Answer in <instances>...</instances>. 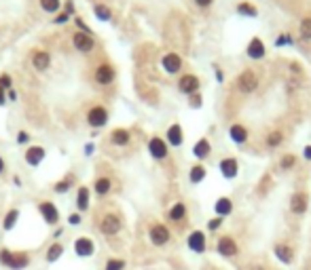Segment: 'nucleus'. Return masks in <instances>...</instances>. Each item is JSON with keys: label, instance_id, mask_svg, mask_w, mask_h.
I'll return each instance as SVG.
<instances>
[{"label": "nucleus", "instance_id": "nucleus-5", "mask_svg": "<svg viewBox=\"0 0 311 270\" xmlns=\"http://www.w3.org/2000/svg\"><path fill=\"white\" fill-rule=\"evenodd\" d=\"M199 87H201V82L195 74H185L178 81V89H180V93H185V95H195L197 91H199Z\"/></svg>", "mask_w": 311, "mask_h": 270}, {"label": "nucleus", "instance_id": "nucleus-28", "mask_svg": "<svg viewBox=\"0 0 311 270\" xmlns=\"http://www.w3.org/2000/svg\"><path fill=\"white\" fill-rule=\"evenodd\" d=\"M237 13L244 17H256L258 15V9L256 6H252L250 2H239L237 4Z\"/></svg>", "mask_w": 311, "mask_h": 270}, {"label": "nucleus", "instance_id": "nucleus-24", "mask_svg": "<svg viewBox=\"0 0 311 270\" xmlns=\"http://www.w3.org/2000/svg\"><path fill=\"white\" fill-rule=\"evenodd\" d=\"M210 152H212V146H210V141H208L206 137L197 141L195 148H193V154L197 156V159H208Z\"/></svg>", "mask_w": 311, "mask_h": 270}, {"label": "nucleus", "instance_id": "nucleus-2", "mask_svg": "<svg viewBox=\"0 0 311 270\" xmlns=\"http://www.w3.org/2000/svg\"><path fill=\"white\" fill-rule=\"evenodd\" d=\"M121 217L117 216V213H106V216L100 219V232L102 234H108V237H115V234L121 230Z\"/></svg>", "mask_w": 311, "mask_h": 270}, {"label": "nucleus", "instance_id": "nucleus-50", "mask_svg": "<svg viewBox=\"0 0 311 270\" xmlns=\"http://www.w3.org/2000/svg\"><path fill=\"white\" fill-rule=\"evenodd\" d=\"M85 152L91 154V152H93V146H91V144H89V146H85Z\"/></svg>", "mask_w": 311, "mask_h": 270}, {"label": "nucleus", "instance_id": "nucleus-20", "mask_svg": "<svg viewBox=\"0 0 311 270\" xmlns=\"http://www.w3.org/2000/svg\"><path fill=\"white\" fill-rule=\"evenodd\" d=\"M214 211H216V216H218V217H227L229 213L233 211V203H231V198H227V196L218 198L216 205H214Z\"/></svg>", "mask_w": 311, "mask_h": 270}, {"label": "nucleus", "instance_id": "nucleus-52", "mask_svg": "<svg viewBox=\"0 0 311 270\" xmlns=\"http://www.w3.org/2000/svg\"><path fill=\"white\" fill-rule=\"evenodd\" d=\"M252 270H265V268H263V266H254Z\"/></svg>", "mask_w": 311, "mask_h": 270}, {"label": "nucleus", "instance_id": "nucleus-6", "mask_svg": "<svg viewBox=\"0 0 311 270\" xmlns=\"http://www.w3.org/2000/svg\"><path fill=\"white\" fill-rule=\"evenodd\" d=\"M161 66H163V70L169 74H178L182 70V57L178 53H165L163 59H161Z\"/></svg>", "mask_w": 311, "mask_h": 270}, {"label": "nucleus", "instance_id": "nucleus-29", "mask_svg": "<svg viewBox=\"0 0 311 270\" xmlns=\"http://www.w3.org/2000/svg\"><path fill=\"white\" fill-rule=\"evenodd\" d=\"M203 177H206V167H201V165L190 167V173H188V180H190V182H193V184H199V182H203Z\"/></svg>", "mask_w": 311, "mask_h": 270}, {"label": "nucleus", "instance_id": "nucleus-35", "mask_svg": "<svg viewBox=\"0 0 311 270\" xmlns=\"http://www.w3.org/2000/svg\"><path fill=\"white\" fill-rule=\"evenodd\" d=\"M17 217H19V211L17 209H11L9 213H6V217H4V222H2V226H4V230H11L13 226H15V222H17Z\"/></svg>", "mask_w": 311, "mask_h": 270}, {"label": "nucleus", "instance_id": "nucleus-31", "mask_svg": "<svg viewBox=\"0 0 311 270\" xmlns=\"http://www.w3.org/2000/svg\"><path fill=\"white\" fill-rule=\"evenodd\" d=\"M40 9L45 13H58L62 9L60 0H40Z\"/></svg>", "mask_w": 311, "mask_h": 270}, {"label": "nucleus", "instance_id": "nucleus-25", "mask_svg": "<svg viewBox=\"0 0 311 270\" xmlns=\"http://www.w3.org/2000/svg\"><path fill=\"white\" fill-rule=\"evenodd\" d=\"M30 264V258H28V253H13V260H11V270H24L28 268Z\"/></svg>", "mask_w": 311, "mask_h": 270}, {"label": "nucleus", "instance_id": "nucleus-10", "mask_svg": "<svg viewBox=\"0 0 311 270\" xmlns=\"http://www.w3.org/2000/svg\"><path fill=\"white\" fill-rule=\"evenodd\" d=\"M246 53H248V57H250V59H263V57H265V53H267L265 42L260 40L258 36H256V38H252V40L248 42V49H246Z\"/></svg>", "mask_w": 311, "mask_h": 270}, {"label": "nucleus", "instance_id": "nucleus-13", "mask_svg": "<svg viewBox=\"0 0 311 270\" xmlns=\"http://www.w3.org/2000/svg\"><path fill=\"white\" fill-rule=\"evenodd\" d=\"M74 249H76V255H81V258H87V255H93L95 245H93V241H91V239L81 237V239H76Z\"/></svg>", "mask_w": 311, "mask_h": 270}, {"label": "nucleus", "instance_id": "nucleus-8", "mask_svg": "<svg viewBox=\"0 0 311 270\" xmlns=\"http://www.w3.org/2000/svg\"><path fill=\"white\" fill-rule=\"evenodd\" d=\"M148 152H151L153 159L163 161L167 156V144L161 137H153L151 141H148Z\"/></svg>", "mask_w": 311, "mask_h": 270}, {"label": "nucleus", "instance_id": "nucleus-51", "mask_svg": "<svg viewBox=\"0 0 311 270\" xmlns=\"http://www.w3.org/2000/svg\"><path fill=\"white\" fill-rule=\"evenodd\" d=\"M4 171V161H2V156H0V173Z\"/></svg>", "mask_w": 311, "mask_h": 270}, {"label": "nucleus", "instance_id": "nucleus-43", "mask_svg": "<svg viewBox=\"0 0 311 270\" xmlns=\"http://www.w3.org/2000/svg\"><path fill=\"white\" fill-rule=\"evenodd\" d=\"M28 139H30V135H28L26 131H19V133H17V141H19V144H26Z\"/></svg>", "mask_w": 311, "mask_h": 270}, {"label": "nucleus", "instance_id": "nucleus-3", "mask_svg": "<svg viewBox=\"0 0 311 270\" xmlns=\"http://www.w3.org/2000/svg\"><path fill=\"white\" fill-rule=\"evenodd\" d=\"M87 123L89 127H93V129H100L108 123V110L102 108V106H93L89 112H87Z\"/></svg>", "mask_w": 311, "mask_h": 270}, {"label": "nucleus", "instance_id": "nucleus-41", "mask_svg": "<svg viewBox=\"0 0 311 270\" xmlns=\"http://www.w3.org/2000/svg\"><path fill=\"white\" fill-rule=\"evenodd\" d=\"M125 268V262L123 260H110L108 266H106V270H123Z\"/></svg>", "mask_w": 311, "mask_h": 270}, {"label": "nucleus", "instance_id": "nucleus-16", "mask_svg": "<svg viewBox=\"0 0 311 270\" xmlns=\"http://www.w3.org/2000/svg\"><path fill=\"white\" fill-rule=\"evenodd\" d=\"M151 241H153V245H165L169 241V230L165 228L163 224L153 226V228H151Z\"/></svg>", "mask_w": 311, "mask_h": 270}, {"label": "nucleus", "instance_id": "nucleus-19", "mask_svg": "<svg viewBox=\"0 0 311 270\" xmlns=\"http://www.w3.org/2000/svg\"><path fill=\"white\" fill-rule=\"evenodd\" d=\"M229 135L235 144H246V141H248V129H246L244 125H233L229 129Z\"/></svg>", "mask_w": 311, "mask_h": 270}, {"label": "nucleus", "instance_id": "nucleus-37", "mask_svg": "<svg viewBox=\"0 0 311 270\" xmlns=\"http://www.w3.org/2000/svg\"><path fill=\"white\" fill-rule=\"evenodd\" d=\"M11 260H13V253L9 249H0V264L9 268L11 266Z\"/></svg>", "mask_w": 311, "mask_h": 270}, {"label": "nucleus", "instance_id": "nucleus-34", "mask_svg": "<svg viewBox=\"0 0 311 270\" xmlns=\"http://www.w3.org/2000/svg\"><path fill=\"white\" fill-rule=\"evenodd\" d=\"M63 253V247L60 243H53L51 247H49V251H47V262H55V260H60V255Z\"/></svg>", "mask_w": 311, "mask_h": 270}, {"label": "nucleus", "instance_id": "nucleus-44", "mask_svg": "<svg viewBox=\"0 0 311 270\" xmlns=\"http://www.w3.org/2000/svg\"><path fill=\"white\" fill-rule=\"evenodd\" d=\"M68 222H70V224H72V226H76V224H81V216H79V213H72V216H70V217H68Z\"/></svg>", "mask_w": 311, "mask_h": 270}, {"label": "nucleus", "instance_id": "nucleus-47", "mask_svg": "<svg viewBox=\"0 0 311 270\" xmlns=\"http://www.w3.org/2000/svg\"><path fill=\"white\" fill-rule=\"evenodd\" d=\"M68 17H70L68 13H62V15H60L58 19H55V21H58V24H66V21H68Z\"/></svg>", "mask_w": 311, "mask_h": 270}, {"label": "nucleus", "instance_id": "nucleus-46", "mask_svg": "<svg viewBox=\"0 0 311 270\" xmlns=\"http://www.w3.org/2000/svg\"><path fill=\"white\" fill-rule=\"evenodd\" d=\"M66 13L70 15V13H74V4H72V0H66Z\"/></svg>", "mask_w": 311, "mask_h": 270}, {"label": "nucleus", "instance_id": "nucleus-26", "mask_svg": "<svg viewBox=\"0 0 311 270\" xmlns=\"http://www.w3.org/2000/svg\"><path fill=\"white\" fill-rule=\"evenodd\" d=\"M76 205H79L81 211L89 209V188L87 186H81L79 188V194H76Z\"/></svg>", "mask_w": 311, "mask_h": 270}, {"label": "nucleus", "instance_id": "nucleus-9", "mask_svg": "<svg viewBox=\"0 0 311 270\" xmlns=\"http://www.w3.org/2000/svg\"><path fill=\"white\" fill-rule=\"evenodd\" d=\"M32 66L38 70V72H45V70L51 66V55L45 49H40V51H34L32 53Z\"/></svg>", "mask_w": 311, "mask_h": 270}, {"label": "nucleus", "instance_id": "nucleus-12", "mask_svg": "<svg viewBox=\"0 0 311 270\" xmlns=\"http://www.w3.org/2000/svg\"><path fill=\"white\" fill-rule=\"evenodd\" d=\"M216 249H218L220 255H224V258H231V255L237 253V243L231 237H222V239H218Z\"/></svg>", "mask_w": 311, "mask_h": 270}, {"label": "nucleus", "instance_id": "nucleus-30", "mask_svg": "<svg viewBox=\"0 0 311 270\" xmlns=\"http://www.w3.org/2000/svg\"><path fill=\"white\" fill-rule=\"evenodd\" d=\"M110 180L108 177H100V180H95V192L100 194V196H104V194H108L110 192Z\"/></svg>", "mask_w": 311, "mask_h": 270}, {"label": "nucleus", "instance_id": "nucleus-48", "mask_svg": "<svg viewBox=\"0 0 311 270\" xmlns=\"http://www.w3.org/2000/svg\"><path fill=\"white\" fill-rule=\"evenodd\" d=\"M6 104V97H4V89H0V106Z\"/></svg>", "mask_w": 311, "mask_h": 270}, {"label": "nucleus", "instance_id": "nucleus-22", "mask_svg": "<svg viewBox=\"0 0 311 270\" xmlns=\"http://www.w3.org/2000/svg\"><path fill=\"white\" fill-rule=\"evenodd\" d=\"M275 255H278V260L284 262V264H292V260H294V251H292V247H288V245H275Z\"/></svg>", "mask_w": 311, "mask_h": 270}, {"label": "nucleus", "instance_id": "nucleus-1", "mask_svg": "<svg viewBox=\"0 0 311 270\" xmlns=\"http://www.w3.org/2000/svg\"><path fill=\"white\" fill-rule=\"evenodd\" d=\"M235 87L239 93H252V91H256L258 87V76L254 70H244L242 74L235 78Z\"/></svg>", "mask_w": 311, "mask_h": 270}, {"label": "nucleus", "instance_id": "nucleus-7", "mask_svg": "<svg viewBox=\"0 0 311 270\" xmlns=\"http://www.w3.org/2000/svg\"><path fill=\"white\" fill-rule=\"evenodd\" d=\"M115 76H117V72L110 63H100V66L95 68V82L97 84H110L115 81Z\"/></svg>", "mask_w": 311, "mask_h": 270}, {"label": "nucleus", "instance_id": "nucleus-49", "mask_svg": "<svg viewBox=\"0 0 311 270\" xmlns=\"http://www.w3.org/2000/svg\"><path fill=\"white\" fill-rule=\"evenodd\" d=\"M303 154H305V159H307V161H311V146H307V148H305V152H303Z\"/></svg>", "mask_w": 311, "mask_h": 270}, {"label": "nucleus", "instance_id": "nucleus-38", "mask_svg": "<svg viewBox=\"0 0 311 270\" xmlns=\"http://www.w3.org/2000/svg\"><path fill=\"white\" fill-rule=\"evenodd\" d=\"M72 186V180H70V177H66V180H62L60 184H55V192H60V194H63L66 192V190Z\"/></svg>", "mask_w": 311, "mask_h": 270}, {"label": "nucleus", "instance_id": "nucleus-42", "mask_svg": "<svg viewBox=\"0 0 311 270\" xmlns=\"http://www.w3.org/2000/svg\"><path fill=\"white\" fill-rule=\"evenodd\" d=\"M222 219H224V217H216V219H212V222L208 224V230H216V228H220Z\"/></svg>", "mask_w": 311, "mask_h": 270}, {"label": "nucleus", "instance_id": "nucleus-14", "mask_svg": "<svg viewBox=\"0 0 311 270\" xmlns=\"http://www.w3.org/2000/svg\"><path fill=\"white\" fill-rule=\"evenodd\" d=\"M42 161H45V148H40V146L28 148V152H26V162H28V165H30V167H38Z\"/></svg>", "mask_w": 311, "mask_h": 270}, {"label": "nucleus", "instance_id": "nucleus-18", "mask_svg": "<svg viewBox=\"0 0 311 270\" xmlns=\"http://www.w3.org/2000/svg\"><path fill=\"white\" fill-rule=\"evenodd\" d=\"M237 161L235 159H222L220 161V173L227 177V180H233L237 175Z\"/></svg>", "mask_w": 311, "mask_h": 270}, {"label": "nucleus", "instance_id": "nucleus-17", "mask_svg": "<svg viewBox=\"0 0 311 270\" xmlns=\"http://www.w3.org/2000/svg\"><path fill=\"white\" fill-rule=\"evenodd\" d=\"M290 209H292V213H296V216H303V213L307 211V196L303 194V192L292 194V198H290Z\"/></svg>", "mask_w": 311, "mask_h": 270}, {"label": "nucleus", "instance_id": "nucleus-36", "mask_svg": "<svg viewBox=\"0 0 311 270\" xmlns=\"http://www.w3.org/2000/svg\"><path fill=\"white\" fill-rule=\"evenodd\" d=\"M281 141H284V135H281V131H271L269 135H267V146H269V148L280 146Z\"/></svg>", "mask_w": 311, "mask_h": 270}, {"label": "nucleus", "instance_id": "nucleus-27", "mask_svg": "<svg viewBox=\"0 0 311 270\" xmlns=\"http://www.w3.org/2000/svg\"><path fill=\"white\" fill-rule=\"evenodd\" d=\"M187 216V207L185 203H176L172 209H169V219H174V222H180L182 217Z\"/></svg>", "mask_w": 311, "mask_h": 270}, {"label": "nucleus", "instance_id": "nucleus-40", "mask_svg": "<svg viewBox=\"0 0 311 270\" xmlns=\"http://www.w3.org/2000/svg\"><path fill=\"white\" fill-rule=\"evenodd\" d=\"M11 84H13V78L9 74H0V89H11Z\"/></svg>", "mask_w": 311, "mask_h": 270}, {"label": "nucleus", "instance_id": "nucleus-15", "mask_svg": "<svg viewBox=\"0 0 311 270\" xmlns=\"http://www.w3.org/2000/svg\"><path fill=\"white\" fill-rule=\"evenodd\" d=\"M188 247H190V249H193L195 253H203V251H206V234H203L201 230L190 232V237H188Z\"/></svg>", "mask_w": 311, "mask_h": 270}, {"label": "nucleus", "instance_id": "nucleus-45", "mask_svg": "<svg viewBox=\"0 0 311 270\" xmlns=\"http://www.w3.org/2000/svg\"><path fill=\"white\" fill-rule=\"evenodd\" d=\"M195 2H197V6H201V9H208V6H212L214 0H195Z\"/></svg>", "mask_w": 311, "mask_h": 270}, {"label": "nucleus", "instance_id": "nucleus-32", "mask_svg": "<svg viewBox=\"0 0 311 270\" xmlns=\"http://www.w3.org/2000/svg\"><path fill=\"white\" fill-rule=\"evenodd\" d=\"M299 32H301V38L303 40H311V17H305L299 26Z\"/></svg>", "mask_w": 311, "mask_h": 270}, {"label": "nucleus", "instance_id": "nucleus-11", "mask_svg": "<svg viewBox=\"0 0 311 270\" xmlns=\"http://www.w3.org/2000/svg\"><path fill=\"white\" fill-rule=\"evenodd\" d=\"M38 211L42 213V217H45V222L47 224H55L60 219V211H58V207H55L53 203H49V201H42L40 205H38Z\"/></svg>", "mask_w": 311, "mask_h": 270}, {"label": "nucleus", "instance_id": "nucleus-39", "mask_svg": "<svg viewBox=\"0 0 311 270\" xmlns=\"http://www.w3.org/2000/svg\"><path fill=\"white\" fill-rule=\"evenodd\" d=\"M294 162H296V159H294V154H286L284 159H281V169H290V167H294Z\"/></svg>", "mask_w": 311, "mask_h": 270}, {"label": "nucleus", "instance_id": "nucleus-4", "mask_svg": "<svg viewBox=\"0 0 311 270\" xmlns=\"http://www.w3.org/2000/svg\"><path fill=\"white\" fill-rule=\"evenodd\" d=\"M72 42H74V47L79 49L81 53H89V51H93V47H95L93 36H91L89 32H83V30L72 34Z\"/></svg>", "mask_w": 311, "mask_h": 270}, {"label": "nucleus", "instance_id": "nucleus-33", "mask_svg": "<svg viewBox=\"0 0 311 270\" xmlns=\"http://www.w3.org/2000/svg\"><path fill=\"white\" fill-rule=\"evenodd\" d=\"M93 11H95V17L100 19V21H108V19L112 17V11H110L106 4H95Z\"/></svg>", "mask_w": 311, "mask_h": 270}, {"label": "nucleus", "instance_id": "nucleus-21", "mask_svg": "<svg viewBox=\"0 0 311 270\" xmlns=\"http://www.w3.org/2000/svg\"><path fill=\"white\" fill-rule=\"evenodd\" d=\"M129 139H131V133L127 129H115L110 133V141L115 146H127V144H129Z\"/></svg>", "mask_w": 311, "mask_h": 270}, {"label": "nucleus", "instance_id": "nucleus-23", "mask_svg": "<svg viewBox=\"0 0 311 270\" xmlns=\"http://www.w3.org/2000/svg\"><path fill=\"white\" fill-rule=\"evenodd\" d=\"M182 139H185V137H182V127L180 125L169 127V129H167V141H169V144H172L174 148H178L182 144Z\"/></svg>", "mask_w": 311, "mask_h": 270}]
</instances>
